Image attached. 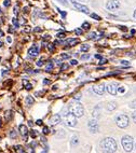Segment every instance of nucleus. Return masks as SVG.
Here are the masks:
<instances>
[{
	"label": "nucleus",
	"mask_w": 136,
	"mask_h": 153,
	"mask_svg": "<svg viewBox=\"0 0 136 153\" xmlns=\"http://www.w3.org/2000/svg\"><path fill=\"white\" fill-rule=\"evenodd\" d=\"M107 91L108 93L111 94V95H116L117 92H118V84L117 83H110V84L107 86Z\"/></svg>",
	"instance_id": "9"
},
{
	"label": "nucleus",
	"mask_w": 136,
	"mask_h": 153,
	"mask_svg": "<svg viewBox=\"0 0 136 153\" xmlns=\"http://www.w3.org/2000/svg\"><path fill=\"white\" fill-rule=\"evenodd\" d=\"M130 107L131 108H133V109H136V99L135 100H133L132 102L130 104Z\"/></svg>",
	"instance_id": "30"
},
{
	"label": "nucleus",
	"mask_w": 136,
	"mask_h": 153,
	"mask_svg": "<svg viewBox=\"0 0 136 153\" xmlns=\"http://www.w3.org/2000/svg\"><path fill=\"white\" fill-rule=\"evenodd\" d=\"M89 49H90V47L88 44H82V45H81V51H82V52H88Z\"/></svg>",
	"instance_id": "18"
},
{
	"label": "nucleus",
	"mask_w": 136,
	"mask_h": 153,
	"mask_svg": "<svg viewBox=\"0 0 136 153\" xmlns=\"http://www.w3.org/2000/svg\"><path fill=\"white\" fill-rule=\"evenodd\" d=\"M2 44H3V43H2V42H1V41H0V48H1V47H2Z\"/></svg>",
	"instance_id": "60"
},
{
	"label": "nucleus",
	"mask_w": 136,
	"mask_h": 153,
	"mask_svg": "<svg viewBox=\"0 0 136 153\" xmlns=\"http://www.w3.org/2000/svg\"><path fill=\"white\" fill-rule=\"evenodd\" d=\"M135 148H136V143H135Z\"/></svg>",
	"instance_id": "64"
},
{
	"label": "nucleus",
	"mask_w": 136,
	"mask_h": 153,
	"mask_svg": "<svg viewBox=\"0 0 136 153\" xmlns=\"http://www.w3.org/2000/svg\"><path fill=\"white\" fill-rule=\"evenodd\" d=\"M7 41H8V42H11V41H12V39L10 38V37H8V38H7Z\"/></svg>",
	"instance_id": "55"
},
{
	"label": "nucleus",
	"mask_w": 136,
	"mask_h": 153,
	"mask_svg": "<svg viewBox=\"0 0 136 153\" xmlns=\"http://www.w3.org/2000/svg\"><path fill=\"white\" fill-rule=\"evenodd\" d=\"M93 91H94L96 94H98V95H103L104 92H105V84H104V83H100V84L95 85V86H93Z\"/></svg>",
	"instance_id": "8"
},
{
	"label": "nucleus",
	"mask_w": 136,
	"mask_h": 153,
	"mask_svg": "<svg viewBox=\"0 0 136 153\" xmlns=\"http://www.w3.org/2000/svg\"><path fill=\"white\" fill-rule=\"evenodd\" d=\"M132 118H133V120H134V122L136 123V111L134 112L133 114H132Z\"/></svg>",
	"instance_id": "45"
},
{
	"label": "nucleus",
	"mask_w": 136,
	"mask_h": 153,
	"mask_svg": "<svg viewBox=\"0 0 136 153\" xmlns=\"http://www.w3.org/2000/svg\"><path fill=\"white\" fill-rule=\"evenodd\" d=\"M90 26H91V25H90L88 22L83 23V24H82V29H84V30H89V29H90Z\"/></svg>",
	"instance_id": "21"
},
{
	"label": "nucleus",
	"mask_w": 136,
	"mask_h": 153,
	"mask_svg": "<svg viewBox=\"0 0 136 153\" xmlns=\"http://www.w3.org/2000/svg\"><path fill=\"white\" fill-rule=\"evenodd\" d=\"M37 131H31V133H30V136L33 137V138H35V137H37Z\"/></svg>",
	"instance_id": "34"
},
{
	"label": "nucleus",
	"mask_w": 136,
	"mask_h": 153,
	"mask_svg": "<svg viewBox=\"0 0 136 153\" xmlns=\"http://www.w3.org/2000/svg\"><path fill=\"white\" fill-rule=\"evenodd\" d=\"M53 69V64L52 63H48L47 64V67H45V70L47 71H51Z\"/></svg>",
	"instance_id": "23"
},
{
	"label": "nucleus",
	"mask_w": 136,
	"mask_h": 153,
	"mask_svg": "<svg viewBox=\"0 0 136 153\" xmlns=\"http://www.w3.org/2000/svg\"><path fill=\"white\" fill-rule=\"evenodd\" d=\"M47 151H48V149H45V150L43 151V152H42V153H47Z\"/></svg>",
	"instance_id": "61"
},
{
	"label": "nucleus",
	"mask_w": 136,
	"mask_h": 153,
	"mask_svg": "<svg viewBox=\"0 0 136 153\" xmlns=\"http://www.w3.org/2000/svg\"><path fill=\"white\" fill-rule=\"evenodd\" d=\"M33 98L31 97V96H27L26 97V104L28 105V106H31V105H33Z\"/></svg>",
	"instance_id": "15"
},
{
	"label": "nucleus",
	"mask_w": 136,
	"mask_h": 153,
	"mask_svg": "<svg viewBox=\"0 0 136 153\" xmlns=\"http://www.w3.org/2000/svg\"><path fill=\"white\" fill-rule=\"evenodd\" d=\"M96 36H97V33H94V31H93V33H91L89 36H88V38H89V39H91V40H94V39H96V38H97Z\"/></svg>",
	"instance_id": "19"
},
{
	"label": "nucleus",
	"mask_w": 136,
	"mask_h": 153,
	"mask_svg": "<svg viewBox=\"0 0 136 153\" xmlns=\"http://www.w3.org/2000/svg\"><path fill=\"white\" fill-rule=\"evenodd\" d=\"M17 12H19V10H17V7H15V8H14V13L17 14Z\"/></svg>",
	"instance_id": "51"
},
{
	"label": "nucleus",
	"mask_w": 136,
	"mask_h": 153,
	"mask_svg": "<svg viewBox=\"0 0 136 153\" xmlns=\"http://www.w3.org/2000/svg\"><path fill=\"white\" fill-rule=\"evenodd\" d=\"M58 1H59V2H61L62 4H63V6H65V7H66L67 4H68V2H67V0H58Z\"/></svg>",
	"instance_id": "32"
},
{
	"label": "nucleus",
	"mask_w": 136,
	"mask_h": 153,
	"mask_svg": "<svg viewBox=\"0 0 136 153\" xmlns=\"http://www.w3.org/2000/svg\"><path fill=\"white\" fill-rule=\"evenodd\" d=\"M25 29H24V30H25V31H26V33H29V31H30V26H25Z\"/></svg>",
	"instance_id": "43"
},
{
	"label": "nucleus",
	"mask_w": 136,
	"mask_h": 153,
	"mask_svg": "<svg viewBox=\"0 0 136 153\" xmlns=\"http://www.w3.org/2000/svg\"><path fill=\"white\" fill-rule=\"evenodd\" d=\"M43 133L48 134V133H49V128H48V127H43Z\"/></svg>",
	"instance_id": "48"
},
{
	"label": "nucleus",
	"mask_w": 136,
	"mask_h": 153,
	"mask_svg": "<svg viewBox=\"0 0 136 153\" xmlns=\"http://www.w3.org/2000/svg\"><path fill=\"white\" fill-rule=\"evenodd\" d=\"M61 115L59 114H54L53 117H51L50 120H49V123H50V125L54 126L56 125V124H58L59 122H61Z\"/></svg>",
	"instance_id": "10"
},
{
	"label": "nucleus",
	"mask_w": 136,
	"mask_h": 153,
	"mask_svg": "<svg viewBox=\"0 0 136 153\" xmlns=\"http://www.w3.org/2000/svg\"><path fill=\"white\" fill-rule=\"evenodd\" d=\"M57 37H58V38H64V37H65V33H57Z\"/></svg>",
	"instance_id": "41"
},
{
	"label": "nucleus",
	"mask_w": 136,
	"mask_h": 153,
	"mask_svg": "<svg viewBox=\"0 0 136 153\" xmlns=\"http://www.w3.org/2000/svg\"><path fill=\"white\" fill-rule=\"evenodd\" d=\"M19 134L22 135L24 138H26V137H27V135H28L27 126L24 125V124H21V125H19Z\"/></svg>",
	"instance_id": "12"
},
{
	"label": "nucleus",
	"mask_w": 136,
	"mask_h": 153,
	"mask_svg": "<svg viewBox=\"0 0 136 153\" xmlns=\"http://www.w3.org/2000/svg\"><path fill=\"white\" fill-rule=\"evenodd\" d=\"M80 98H81V95H80V94H78V95L75 96V99H76V100H79Z\"/></svg>",
	"instance_id": "47"
},
{
	"label": "nucleus",
	"mask_w": 136,
	"mask_h": 153,
	"mask_svg": "<svg viewBox=\"0 0 136 153\" xmlns=\"http://www.w3.org/2000/svg\"><path fill=\"white\" fill-rule=\"evenodd\" d=\"M12 117H13V112H12L11 110H10V111H7V112H6V119H7L8 121L11 120Z\"/></svg>",
	"instance_id": "16"
},
{
	"label": "nucleus",
	"mask_w": 136,
	"mask_h": 153,
	"mask_svg": "<svg viewBox=\"0 0 136 153\" xmlns=\"http://www.w3.org/2000/svg\"><path fill=\"white\" fill-rule=\"evenodd\" d=\"M3 4H4V7H10V4H11V1H10V0H4Z\"/></svg>",
	"instance_id": "31"
},
{
	"label": "nucleus",
	"mask_w": 136,
	"mask_h": 153,
	"mask_svg": "<svg viewBox=\"0 0 136 153\" xmlns=\"http://www.w3.org/2000/svg\"><path fill=\"white\" fill-rule=\"evenodd\" d=\"M10 137H11V138H15V137H16V131H14V129H12L11 133H10Z\"/></svg>",
	"instance_id": "27"
},
{
	"label": "nucleus",
	"mask_w": 136,
	"mask_h": 153,
	"mask_svg": "<svg viewBox=\"0 0 136 153\" xmlns=\"http://www.w3.org/2000/svg\"><path fill=\"white\" fill-rule=\"evenodd\" d=\"M37 125H42V121L41 120H37Z\"/></svg>",
	"instance_id": "50"
},
{
	"label": "nucleus",
	"mask_w": 136,
	"mask_h": 153,
	"mask_svg": "<svg viewBox=\"0 0 136 153\" xmlns=\"http://www.w3.org/2000/svg\"><path fill=\"white\" fill-rule=\"evenodd\" d=\"M121 64H122V65H124V66H129V65H130V64H129L126 60H122V62H121Z\"/></svg>",
	"instance_id": "46"
},
{
	"label": "nucleus",
	"mask_w": 136,
	"mask_h": 153,
	"mask_svg": "<svg viewBox=\"0 0 136 153\" xmlns=\"http://www.w3.org/2000/svg\"><path fill=\"white\" fill-rule=\"evenodd\" d=\"M91 16H92V19H96V21H100V19H100V15H97L96 13H92V14H91Z\"/></svg>",
	"instance_id": "25"
},
{
	"label": "nucleus",
	"mask_w": 136,
	"mask_h": 153,
	"mask_svg": "<svg viewBox=\"0 0 136 153\" xmlns=\"http://www.w3.org/2000/svg\"><path fill=\"white\" fill-rule=\"evenodd\" d=\"M33 31H35V33H40V31H41V28H40V27H36L35 29H33Z\"/></svg>",
	"instance_id": "40"
},
{
	"label": "nucleus",
	"mask_w": 136,
	"mask_h": 153,
	"mask_svg": "<svg viewBox=\"0 0 136 153\" xmlns=\"http://www.w3.org/2000/svg\"><path fill=\"white\" fill-rule=\"evenodd\" d=\"M102 148L106 153H114L117 150V142L114 138L107 137L102 141Z\"/></svg>",
	"instance_id": "2"
},
{
	"label": "nucleus",
	"mask_w": 136,
	"mask_h": 153,
	"mask_svg": "<svg viewBox=\"0 0 136 153\" xmlns=\"http://www.w3.org/2000/svg\"><path fill=\"white\" fill-rule=\"evenodd\" d=\"M68 68V65L67 64H64V65H62V70H65V69Z\"/></svg>",
	"instance_id": "42"
},
{
	"label": "nucleus",
	"mask_w": 136,
	"mask_h": 153,
	"mask_svg": "<svg viewBox=\"0 0 136 153\" xmlns=\"http://www.w3.org/2000/svg\"><path fill=\"white\" fill-rule=\"evenodd\" d=\"M118 92H120V93H124L125 88H123V86H121V88H118Z\"/></svg>",
	"instance_id": "36"
},
{
	"label": "nucleus",
	"mask_w": 136,
	"mask_h": 153,
	"mask_svg": "<svg viewBox=\"0 0 136 153\" xmlns=\"http://www.w3.org/2000/svg\"><path fill=\"white\" fill-rule=\"evenodd\" d=\"M59 12H61V11H59ZM61 13H62V16H63V17L66 16V12H61Z\"/></svg>",
	"instance_id": "52"
},
{
	"label": "nucleus",
	"mask_w": 136,
	"mask_h": 153,
	"mask_svg": "<svg viewBox=\"0 0 136 153\" xmlns=\"http://www.w3.org/2000/svg\"><path fill=\"white\" fill-rule=\"evenodd\" d=\"M43 83H45V84H48V83H49V80H45V81H43Z\"/></svg>",
	"instance_id": "58"
},
{
	"label": "nucleus",
	"mask_w": 136,
	"mask_h": 153,
	"mask_svg": "<svg viewBox=\"0 0 136 153\" xmlns=\"http://www.w3.org/2000/svg\"><path fill=\"white\" fill-rule=\"evenodd\" d=\"M68 111H69V113H71V114H74L75 117H77V118L82 117L84 113L83 106H82L80 102H78V101H72V102H70L69 106H68Z\"/></svg>",
	"instance_id": "1"
},
{
	"label": "nucleus",
	"mask_w": 136,
	"mask_h": 153,
	"mask_svg": "<svg viewBox=\"0 0 136 153\" xmlns=\"http://www.w3.org/2000/svg\"><path fill=\"white\" fill-rule=\"evenodd\" d=\"M28 54H29V56H31V57H36V56H38V54H39L38 48H37L36 45L31 47L30 49L28 50Z\"/></svg>",
	"instance_id": "13"
},
{
	"label": "nucleus",
	"mask_w": 136,
	"mask_h": 153,
	"mask_svg": "<svg viewBox=\"0 0 136 153\" xmlns=\"http://www.w3.org/2000/svg\"><path fill=\"white\" fill-rule=\"evenodd\" d=\"M0 62H1V57H0Z\"/></svg>",
	"instance_id": "63"
},
{
	"label": "nucleus",
	"mask_w": 136,
	"mask_h": 153,
	"mask_svg": "<svg viewBox=\"0 0 136 153\" xmlns=\"http://www.w3.org/2000/svg\"><path fill=\"white\" fill-rule=\"evenodd\" d=\"M24 12H25V13H27V12H28V8H24Z\"/></svg>",
	"instance_id": "57"
},
{
	"label": "nucleus",
	"mask_w": 136,
	"mask_h": 153,
	"mask_svg": "<svg viewBox=\"0 0 136 153\" xmlns=\"http://www.w3.org/2000/svg\"><path fill=\"white\" fill-rule=\"evenodd\" d=\"M15 151H16L17 153H24V149H23V147H21V146H16V147H15Z\"/></svg>",
	"instance_id": "22"
},
{
	"label": "nucleus",
	"mask_w": 136,
	"mask_h": 153,
	"mask_svg": "<svg viewBox=\"0 0 136 153\" xmlns=\"http://www.w3.org/2000/svg\"><path fill=\"white\" fill-rule=\"evenodd\" d=\"M106 8L108 9L109 11H116L120 8V2L118 0H109L106 4Z\"/></svg>",
	"instance_id": "5"
},
{
	"label": "nucleus",
	"mask_w": 136,
	"mask_h": 153,
	"mask_svg": "<svg viewBox=\"0 0 136 153\" xmlns=\"http://www.w3.org/2000/svg\"><path fill=\"white\" fill-rule=\"evenodd\" d=\"M65 123H66L67 126H75L77 124V117H75L74 114L69 113L68 115H66V118H65Z\"/></svg>",
	"instance_id": "7"
},
{
	"label": "nucleus",
	"mask_w": 136,
	"mask_h": 153,
	"mask_svg": "<svg viewBox=\"0 0 136 153\" xmlns=\"http://www.w3.org/2000/svg\"><path fill=\"white\" fill-rule=\"evenodd\" d=\"M70 55L67 54V53H63V54H61V58H63V59H67V58H69Z\"/></svg>",
	"instance_id": "26"
},
{
	"label": "nucleus",
	"mask_w": 136,
	"mask_h": 153,
	"mask_svg": "<svg viewBox=\"0 0 136 153\" xmlns=\"http://www.w3.org/2000/svg\"><path fill=\"white\" fill-rule=\"evenodd\" d=\"M70 64H71V65H77V64H78L77 59H72L71 62H70Z\"/></svg>",
	"instance_id": "44"
},
{
	"label": "nucleus",
	"mask_w": 136,
	"mask_h": 153,
	"mask_svg": "<svg viewBox=\"0 0 136 153\" xmlns=\"http://www.w3.org/2000/svg\"><path fill=\"white\" fill-rule=\"evenodd\" d=\"M75 33H77L78 36H80L81 33H82V29H80V28H78V29H76V30H75Z\"/></svg>",
	"instance_id": "33"
},
{
	"label": "nucleus",
	"mask_w": 136,
	"mask_h": 153,
	"mask_svg": "<svg viewBox=\"0 0 136 153\" xmlns=\"http://www.w3.org/2000/svg\"><path fill=\"white\" fill-rule=\"evenodd\" d=\"M119 28H120V29L124 30V31H126V30H128V28L125 27V26H119Z\"/></svg>",
	"instance_id": "49"
},
{
	"label": "nucleus",
	"mask_w": 136,
	"mask_h": 153,
	"mask_svg": "<svg viewBox=\"0 0 136 153\" xmlns=\"http://www.w3.org/2000/svg\"><path fill=\"white\" fill-rule=\"evenodd\" d=\"M31 88H33V85H31V84H28V83H27V85H26V86H25V88H26V90H27V91L31 90Z\"/></svg>",
	"instance_id": "39"
},
{
	"label": "nucleus",
	"mask_w": 136,
	"mask_h": 153,
	"mask_svg": "<svg viewBox=\"0 0 136 153\" xmlns=\"http://www.w3.org/2000/svg\"><path fill=\"white\" fill-rule=\"evenodd\" d=\"M107 63V59H105V58H102L100 62V65H103V64H106Z\"/></svg>",
	"instance_id": "37"
},
{
	"label": "nucleus",
	"mask_w": 136,
	"mask_h": 153,
	"mask_svg": "<svg viewBox=\"0 0 136 153\" xmlns=\"http://www.w3.org/2000/svg\"><path fill=\"white\" fill-rule=\"evenodd\" d=\"M89 128L91 131V133H97L98 131V124L95 120H92L89 122Z\"/></svg>",
	"instance_id": "11"
},
{
	"label": "nucleus",
	"mask_w": 136,
	"mask_h": 153,
	"mask_svg": "<svg viewBox=\"0 0 136 153\" xmlns=\"http://www.w3.org/2000/svg\"><path fill=\"white\" fill-rule=\"evenodd\" d=\"M79 1H86V0H79Z\"/></svg>",
	"instance_id": "62"
},
{
	"label": "nucleus",
	"mask_w": 136,
	"mask_h": 153,
	"mask_svg": "<svg viewBox=\"0 0 136 153\" xmlns=\"http://www.w3.org/2000/svg\"><path fill=\"white\" fill-rule=\"evenodd\" d=\"M129 122H130V121H129L128 115H125V114H119L116 118V123L120 128H125V127L129 125Z\"/></svg>",
	"instance_id": "4"
},
{
	"label": "nucleus",
	"mask_w": 136,
	"mask_h": 153,
	"mask_svg": "<svg viewBox=\"0 0 136 153\" xmlns=\"http://www.w3.org/2000/svg\"><path fill=\"white\" fill-rule=\"evenodd\" d=\"M106 108H107V110H109V111H112V110H114L117 108V102L116 101H110V102L107 104Z\"/></svg>",
	"instance_id": "14"
},
{
	"label": "nucleus",
	"mask_w": 136,
	"mask_h": 153,
	"mask_svg": "<svg viewBox=\"0 0 136 153\" xmlns=\"http://www.w3.org/2000/svg\"><path fill=\"white\" fill-rule=\"evenodd\" d=\"M67 42H68L70 45H76V44H77L79 41H78V39H68V40H67Z\"/></svg>",
	"instance_id": "17"
},
{
	"label": "nucleus",
	"mask_w": 136,
	"mask_h": 153,
	"mask_svg": "<svg viewBox=\"0 0 136 153\" xmlns=\"http://www.w3.org/2000/svg\"><path fill=\"white\" fill-rule=\"evenodd\" d=\"M35 151H33V148L31 147H27V149H26V153H33Z\"/></svg>",
	"instance_id": "29"
},
{
	"label": "nucleus",
	"mask_w": 136,
	"mask_h": 153,
	"mask_svg": "<svg viewBox=\"0 0 136 153\" xmlns=\"http://www.w3.org/2000/svg\"><path fill=\"white\" fill-rule=\"evenodd\" d=\"M3 35H4V33H3V31H2V30H0V38H1V37H3Z\"/></svg>",
	"instance_id": "54"
},
{
	"label": "nucleus",
	"mask_w": 136,
	"mask_h": 153,
	"mask_svg": "<svg viewBox=\"0 0 136 153\" xmlns=\"http://www.w3.org/2000/svg\"><path fill=\"white\" fill-rule=\"evenodd\" d=\"M133 15H134V17H135V19H136V10H135V11H134V14H133Z\"/></svg>",
	"instance_id": "59"
},
{
	"label": "nucleus",
	"mask_w": 136,
	"mask_h": 153,
	"mask_svg": "<svg viewBox=\"0 0 136 153\" xmlns=\"http://www.w3.org/2000/svg\"><path fill=\"white\" fill-rule=\"evenodd\" d=\"M43 65V60L42 59H40V60H38V62H37V66H39V67H40V66H42Z\"/></svg>",
	"instance_id": "38"
},
{
	"label": "nucleus",
	"mask_w": 136,
	"mask_h": 153,
	"mask_svg": "<svg viewBox=\"0 0 136 153\" xmlns=\"http://www.w3.org/2000/svg\"><path fill=\"white\" fill-rule=\"evenodd\" d=\"M48 49L50 50L51 52H53V51H54V45H53V44H49V45H48Z\"/></svg>",
	"instance_id": "35"
},
{
	"label": "nucleus",
	"mask_w": 136,
	"mask_h": 153,
	"mask_svg": "<svg viewBox=\"0 0 136 153\" xmlns=\"http://www.w3.org/2000/svg\"><path fill=\"white\" fill-rule=\"evenodd\" d=\"M12 23H13L15 28H17L19 26V21H17V19H12Z\"/></svg>",
	"instance_id": "24"
},
{
	"label": "nucleus",
	"mask_w": 136,
	"mask_h": 153,
	"mask_svg": "<svg viewBox=\"0 0 136 153\" xmlns=\"http://www.w3.org/2000/svg\"><path fill=\"white\" fill-rule=\"evenodd\" d=\"M89 58H90V55L89 54H83L82 56H81V59H82V60L89 59Z\"/></svg>",
	"instance_id": "28"
},
{
	"label": "nucleus",
	"mask_w": 136,
	"mask_h": 153,
	"mask_svg": "<svg viewBox=\"0 0 136 153\" xmlns=\"http://www.w3.org/2000/svg\"><path fill=\"white\" fill-rule=\"evenodd\" d=\"M122 142V147L126 152H131L132 149H133V138L131 136H124L121 140Z\"/></svg>",
	"instance_id": "3"
},
{
	"label": "nucleus",
	"mask_w": 136,
	"mask_h": 153,
	"mask_svg": "<svg viewBox=\"0 0 136 153\" xmlns=\"http://www.w3.org/2000/svg\"><path fill=\"white\" fill-rule=\"evenodd\" d=\"M78 142H79V140H78V137H72L71 139V146L74 147V146L78 145Z\"/></svg>",
	"instance_id": "20"
},
{
	"label": "nucleus",
	"mask_w": 136,
	"mask_h": 153,
	"mask_svg": "<svg viewBox=\"0 0 136 153\" xmlns=\"http://www.w3.org/2000/svg\"><path fill=\"white\" fill-rule=\"evenodd\" d=\"M70 1H71V3L74 4V7H75L77 10H79V11H81L82 13H85V14L90 13L89 8L86 6H83V4H81V3H79V2H76V0H70Z\"/></svg>",
	"instance_id": "6"
},
{
	"label": "nucleus",
	"mask_w": 136,
	"mask_h": 153,
	"mask_svg": "<svg viewBox=\"0 0 136 153\" xmlns=\"http://www.w3.org/2000/svg\"><path fill=\"white\" fill-rule=\"evenodd\" d=\"M95 57H96V58H98V59H102V56H100V55H98V54H97V55H95Z\"/></svg>",
	"instance_id": "53"
},
{
	"label": "nucleus",
	"mask_w": 136,
	"mask_h": 153,
	"mask_svg": "<svg viewBox=\"0 0 136 153\" xmlns=\"http://www.w3.org/2000/svg\"><path fill=\"white\" fill-rule=\"evenodd\" d=\"M131 33H132V35H134V33H135V29H132V30H131Z\"/></svg>",
	"instance_id": "56"
}]
</instances>
